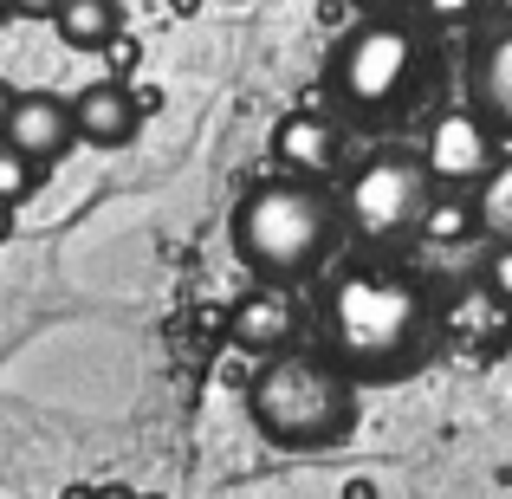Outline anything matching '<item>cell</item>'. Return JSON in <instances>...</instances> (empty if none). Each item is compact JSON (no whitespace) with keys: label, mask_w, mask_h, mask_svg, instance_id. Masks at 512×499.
Segmentation results:
<instances>
[{"label":"cell","mask_w":512,"mask_h":499,"mask_svg":"<svg viewBox=\"0 0 512 499\" xmlns=\"http://www.w3.org/2000/svg\"><path fill=\"white\" fill-rule=\"evenodd\" d=\"M474 208H480V234H493L506 247V240H512V156L493 163V175L474 188Z\"/></svg>","instance_id":"5bb4252c"},{"label":"cell","mask_w":512,"mask_h":499,"mask_svg":"<svg viewBox=\"0 0 512 499\" xmlns=\"http://www.w3.org/2000/svg\"><path fill=\"white\" fill-rule=\"evenodd\" d=\"M234 253L240 266H253L260 279H292L318 273V266L338 253L344 240V201L331 195L325 182H305V175H266L247 195L234 201Z\"/></svg>","instance_id":"7a4b0ae2"},{"label":"cell","mask_w":512,"mask_h":499,"mask_svg":"<svg viewBox=\"0 0 512 499\" xmlns=\"http://www.w3.org/2000/svg\"><path fill=\"white\" fill-rule=\"evenodd\" d=\"M7 13H13V0H0V20H7Z\"/></svg>","instance_id":"603a6c76"},{"label":"cell","mask_w":512,"mask_h":499,"mask_svg":"<svg viewBox=\"0 0 512 499\" xmlns=\"http://www.w3.org/2000/svg\"><path fill=\"white\" fill-rule=\"evenodd\" d=\"M52 26H59V39L72 52H104L124 33V7H117V0H65V7L52 13Z\"/></svg>","instance_id":"7c38bea8"},{"label":"cell","mask_w":512,"mask_h":499,"mask_svg":"<svg viewBox=\"0 0 512 499\" xmlns=\"http://www.w3.org/2000/svg\"><path fill=\"white\" fill-rule=\"evenodd\" d=\"M506 318H512V312H506L500 299H493L487 286L467 292V299L454 305V331H461V337H506Z\"/></svg>","instance_id":"9a60e30c"},{"label":"cell","mask_w":512,"mask_h":499,"mask_svg":"<svg viewBox=\"0 0 512 499\" xmlns=\"http://www.w3.org/2000/svg\"><path fill=\"white\" fill-rule=\"evenodd\" d=\"M0 143L20 150V156H33L39 169L59 163V156L78 143L72 98H59V91H13V111H7V124H0Z\"/></svg>","instance_id":"52a82bcc"},{"label":"cell","mask_w":512,"mask_h":499,"mask_svg":"<svg viewBox=\"0 0 512 499\" xmlns=\"http://www.w3.org/2000/svg\"><path fill=\"white\" fill-rule=\"evenodd\" d=\"M7 111H13V91H7V78H0V124H7Z\"/></svg>","instance_id":"7402d4cb"},{"label":"cell","mask_w":512,"mask_h":499,"mask_svg":"<svg viewBox=\"0 0 512 499\" xmlns=\"http://www.w3.org/2000/svg\"><path fill=\"white\" fill-rule=\"evenodd\" d=\"M428 13H441V20H461V13H474V0H422Z\"/></svg>","instance_id":"d6986e66"},{"label":"cell","mask_w":512,"mask_h":499,"mask_svg":"<svg viewBox=\"0 0 512 499\" xmlns=\"http://www.w3.org/2000/svg\"><path fill=\"white\" fill-rule=\"evenodd\" d=\"M467 104L487 117L500 137H512V13L493 20L467 52Z\"/></svg>","instance_id":"ba28073f"},{"label":"cell","mask_w":512,"mask_h":499,"mask_svg":"<svg viewBox=\"0 0 512 499\" xmlns=\"http://www.w3.org/2000/svg\"><path fill=\"white\" fill-rule=\"evenodd\" d=\"M13 234V201H0V240Z\"/></svg>","instance_id":"44dd1931"},{"label":"cell","mask_w":512,"mask_h":499,"mask_svg":"<svg viewBox=\"0 0 512 499\" xmlns=\"http://www.w3.org/2000/svg\"><path fill=\"white\" fill-rule=\"evenodd\" d=\"M435 201V175L415 150H383L370 156L344 188V234L363 247H396V240L422 234V214Z\"/></svg>","instance_id":"5b68a950"},{"label":"cell","mask_w":512,"mask_h":499,"mask_svg":"<svg viewBox=\"0 0 512 499\" xmlns=\"http://www.w3.org/2000/svg\"><path fill=\"white\" fill-rule=\"evenodd\" d=\"M474 227H480L474 195H467V188H435V201H428V214H422V234L428 240H467Z\"/></svg>","instance_id":"4fadbf2b"},{"label":"cell","mask_w":512,"mask_h":499,"mask_svg":"<svg viewBox=\"0 0 512 499\" xmlns=\"http://www.w3.org/2000/svg\"><path fill=\"white\" fill-rule=\"evenodd\" d=\"M33 188H39V163L0 143V201H20V195H33Z\"/></svg>","instance_id":"2e32d148"},{"label":"cell","mask_w":512,"mask_h":499,"mask_svg":"<svg viewBox=\"0 0 512 499\" xmlns=\"http://www.w3.org/2000/svg\"><path fill=\"white\" fill-rule=\"evenodd\" d=\"M247 415L273 448L318 454V448H338L357 428V383H350V370L338 357L279 350V357H260V370H253Z\"/></svg>","instance_id":"3957f363"},{"label":"cell","mask_w":512,"mask_h":499,"mask_svg":"<svg viewBox=\"0 0 512 499\" xmlns=\"http://www.w3.org/2000/svg\"><path fill=\"white\" fill-rule=\"evenodd\" d=\"M331 357L363 383H402L428 357V299L396 266H350L325 292Z\"/></svg>","instance_id":"6da1fadb"},{"label":"cell","mask_w":512,"mask_h":499,"mask_svg":"<svg viewBox=\"0 0 512 499\" xmlns=\"http://www.w3.org/2000/svg\"><path fill=\"white\" fill-rule=\"evenodd\" d=\"M227 331H234V344L253 350V357H279V350L292 344V331H299V305H292V292L279 286V279H266V286H253L247 299L234 305Z\"/></svg>","instance_id":"9c48e42d"},{"label":"cell","mask_w":512,"mask_h":499,"mask_svg":"<svg viewBox=\"0 0 512 499\" xmlns=\"http://www.w3.org/2000/svg\"><path fill=\"white\" fill-rule=\"evenodd\" d=\"M500 130L487 124V117L467 104V111H448L435 117V130H428V150L422 163L428 175H435V188H480L493 175V163H500Z\"/></svg>","instance_id":"8992f818"},{"label":"cell","mask_w":512,"mask_h":499,"mask_svg":"<svg viewBox=\"0 0 512 499\" xmlns=\"http://www.w3.org/2000/svg\"><path fill=\"white\" fill-rule=\"evenodd\" d=\"M487 292L512 312V240H506V247H493V260H487Z\"/></svg>","instance_id":"e0dca14e"},{"label":"cell","mask_w":512,"mask_h":499,"mask_svg":"<svg viewBox=\"0 0 512 499\" xmlns=\"http://www.w3.org/2000/svg\"><path fill=\"white\" fill-rule=\"evenodd\" d=\"M72 124H78V143H91V150H124L143 124V104L130 98V85L98 78L72 98Z\"/></svg>","instance_id":"30bf717a"},{"label":"cell","mask_w":512,"mask_h":499,"mask_svg":"<svg viewBox=\"0 0 512 499\" xmlns=\"http://www.w3.org/2000/svg\"><path fill=\"white\" fill-rule=\"evenodd\" d=\"M273 156H279V169H286V175L325 182V169H338V156H344V137H338L331 117L292 111V117H279V130H273Z\"/></svg>","instance_id":"8fae6325"},{"label":"cell","mask_w":512,"mask_h":499,"mask_svg":"<svg viewBox=\"0 0 512 499\" xmlns=\"http://www.w3.org/2000/svg\"><path fill=\"white\" fill-rule=\"evenodd\" d=\"M428 72V39L422 26L396 20V13H370L357 33H344L338 59H331V91L363 117H383L415 98Z\"/></svg>","instance_id":"277c9868"},{"label":"cell","mask_w":512,"mask_h":499,"mask_svg":"<svg viewBox=\"0 0 512 499\" xmlns=\"http://www.w3.org/2000/svg\"><path fill=\"white\" fill-rule=\"evenodd\" d=\"M59 7H65V0H13V13H20V20H52Z\"/></svg>","instance_id":"ac0fdd59"},{"label":"cell","mask_w":512,"mask_h":499,"mask_svg":"<svg viewBox=\"0 0 512 499\" xmlns=\"http://www.w3.org/2000/svg\"><path fill=\"white\" fill-rule=\"evenodd\" d=\"M350 7H363V13H402L409 0H350Z\"/></svg>","instance_id":"ffe728a7"}]
</instances>
